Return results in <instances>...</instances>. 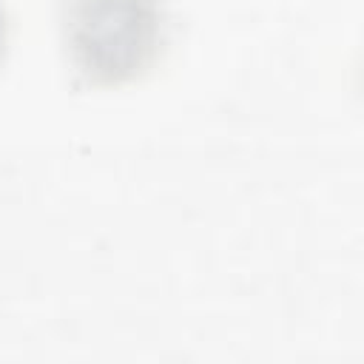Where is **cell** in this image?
I'll return each mask as SVG.
<instances>
[{"instance_id":"obj_1","label":"cell","mask_w":364,"mask_h":364,"mask_svg":"<svg viewBox=\"0 0 364 364\" xmlns=\"http://www.w3.org/2000/svg\"><path fill=\"white\" fill-rule=\"evenodd\" d=\"M165 31L162 0H65L63 40L91 82H125L145 71Z\"/></svg>"},{"instance_id":"obj_2","label":"cell","mask_w":364,"mask_h":364,"mask_svg":"<svg viewBox=\"0 0 364 364\" xmlns=\"http://www.w3.org/2000/svg\"><path fill=\"white\" fill-rule=\"evenodd\" d=\"M3 46H6V11L0 3V54H3Z\"/></svg>"}]
</instances>
